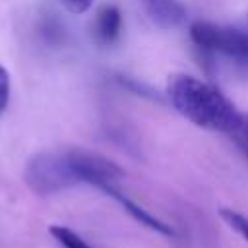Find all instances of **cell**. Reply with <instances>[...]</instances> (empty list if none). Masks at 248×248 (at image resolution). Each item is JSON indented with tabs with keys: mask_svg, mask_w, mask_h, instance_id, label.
Listing matches in <instances>:
<instances>
[{
	"mask_svg": "<svg viewBox=\"0 0 248 248\" xmlns=\"http://www.w3.org/2000/svg\"><path fill=\"white\" fill-rule=\"evenodd\" d=\"M229 136L232 138L234 145L240 149V153L248 161V112H240L234 128L229 132Z\"/></svg>",
	"mask_w": 248,
	"mask_h": 248,
	"instance_id": "30bf717a",
	"label": "cell"
},
{
	"mask_svg": "<svg viewBox=\"0 0 248 248\" xmlns=\"http://www.w3.org/2000/svg\"><path fill=\"white\" fill-rule=\"evenodd\" d=\"M48 232L54 236V240L62 246V248H91L78 232H74L72 229L64 227V225H50Z\"/></svg>",
	"mask_w": 248,
	"mask_h": 248,
	"instance_id": "ba28073f",
	"label": "cell"
},
{
	"mask_svg": "<svg viewBox=\"0 0 248 248\" xmlns=\"http://www.w3.org/2000/svg\"><path fill=\"white\" fill-rule=\"evenodd\" d=\"M167 95L178 114L203 130L229 134L240 116L232 101L215 85L188 74L170 76L167 81Z\"/></svg>",
	"mask_w": 248,
	"mask_h": 248,
	"instance_id": "6da1fadb",
	"label": "cell"
},
{
	"mask_svg": "<svg viewBox=\"0 0 248 248\" xmlns=\"http://www.w3.org/2000/svg\"><path fill=\"white\" fill-rule=\"evenodd\" d=\"M70 12H74V14H83V12H87L89 8H91V4H93V0H60Z\"/></svg>",
	"mask_w": 248,
	"mask_h": 248,
	"instance_id": "7c38bea8",
	"label": "cell"
},
{
	"mask_svg": "<svg viewBox=\"0 0 248 248\" xmlns=\"http://www.w3.org/2000/svg\"><path fill=\"white\" fill-rule=\"evenodd\" d=\"M107 194H108L110 198H114L140 225H143V227H147V229H151V231H155V232H159V234H163V236H174V231L170 229V225L163 223L161 219H157L155 215H151L147 209H143L141 205H138L136 202H132L128 196H124V194L118 190V186H116V188H110Z\"/></svg>",
	"mask_w": 248,
	"mask_h": 248,
	"instance_id": "8992f818",
	"label": "cell"
},
{
	"mask_svg": "<svg viewBox=\"0 0 248 248\" xmlns=\"http://www.w3.org/2000/svg\"><path fill=\"white\" fill-rule=\"evenodd\" d=\"M143 4L159 27H176L186 19V8L178 0H143Z\"/></svg>",
	"mask_w": 248,
	"mask_h": 248,
	"instance_id": "52a82bcc",
	"label": "cell"
},
{
	"mask_svg": "<svg viewBox=\"0 0 248 248\" xmlns=\"http://www.w3.org/2000/svg\"><path fill=\"white\" fill-rule=\"evenodd\" d=\"M190 39L194 45L207 52L229 58L240 68H248V33L229 25L211 21H196L190 25Z\"/></svg>",
	"mask_w": 248,
	"mask_h": 248,
	"instance_id": "7a4b0ae2",
	"label": "cell"
},
{
	"mask_svg": "<svg viewBox=\"0 0 248 248\" xmlns=\"http://www.w3.org/2000/svg\"><path fill=\"white\" fill-rule=\"evenodd\" d=\"M25 184L39 196H52L78 182L66 153H37L23 170Z\"/></svg>",
	"mask_w": 248,
	"mask_h": 248,
	"instance_id": "3957f363",
	"label": "cell"
},
{
	"mask_svg": "<svg viewBox=\"0 0 248 248\" xmlns=\"http://www.w3.org/2000/svg\"><path fill=\"white\" fill-rule=\"evenodd\" d=\"M70 167L78 178L79 184H91L105 194L110 188H116V182L124 176V170L110 159L87 151V149H72L66 151Z\"/></svg>",
	"mask_w": 248,
	"mask_h": 248,
	"instance_id": "277c9868",
	"label": "cell"
},
{
	"mask_svg": "<svg viewBox=\"0 0 248 248\" xmlns=\"http://www.w3.org/2000/svg\"><path fill=\"white\" fill-rule=\"evenodd\" d=\"M8 103H10V74L0 64V114L6 110Z\"/></svg>",
	"mask_w": 248,
	"mask_h": 248,
	"instance_id": "8fae6325",
	"label": "cell"
},
{
	"mask_svg": "<svg viewBox=\"0 0 248 248\" xmlns=\"http://www.w3.org/2000/svg\"><path fill=\"white\" fill-rule=\"evenodd\" d=\"M122 29V14L114 4H107L97 12L93 23V35L99 45H110L118 39Z\"/></svg>",
	"mask_w": 248,
	"mask_h": 248,
	"instance_id": "5b68a950",
	"label": "cell"
},
{
	"mask_svg": "<svg viewBox=\"0 0 248 248\" xmlns=\"http://www.w3.org/2000/svg\"><path fill=\"white\" fill-rule=\"evenodd\" d=\"M219 215H221V219H223L234 232H238V234L244 238V242L248 244V217L242 215V213H238V211H234V209H229V207H223V209L219 211Z\"/></svg>",
	"mask_w": 248,
	"mask_h": 248,
	"instance_id": "9c48e42d",
	"label": "cell"
}]
</instances>
